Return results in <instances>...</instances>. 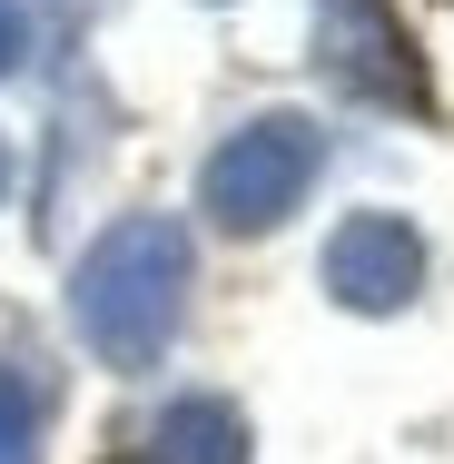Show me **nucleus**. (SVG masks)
<instances>
[{
	"label": "nucleus",
	"mask_w": 454,
	"mask_h": 464,
	"mask_svg": "<svg viewBox=\"0 0 454 464\" xmlns=\"http://www.w3.org/2000/svg\"><path fill=\"white\" fill-rule=\"evenodd\" d=\"M316 60L346 99H375V109H415L425 80H415V50L395 30L385 0H316Z\"/></svg>",
	"instance_id": "obj_3"
},
{
	"label": "nucleus",
	"mask_w": 454,
	"mask_h": 464,
	"mask_svg": "<svg viewBox=\"0 0 454 464\" xmlns=\"http://www.w3.org/2000/svg\"><path fill=\"white\" fill-rule=\"evenodd\" d=\"M425 286V237L395 218V208H356L336 237H326V296L356 306V316H395L415 306Z\"/></svg>",
	"instance_id": "obj_4"
},
{
	"label": "nucleus",
	"mask_w": 454,
	"mask_h": 464,
	"mask_svg": "<svg viewBox=\"0 0 454 464\" xmlns=\"http://www.w3.org/2000/svg\"><path fill=\"white\" fill-rule=\"evenodd\" d=\"M188 277H198V257H188V227L179 218H119V227H99L90 257L70 267V316H80V336L99 346V366L139 375L169 356V336H179L188 316Z\"/></svg>",
	"instance_id": "obj_1"
},
{
	"label": "nucleus",
	"mask_w": 454,
	"mask_h": 464,
	"mask_svg": "<svg viewBox=\"0 0 454 464\" xmlns=\"http://www.w3.org/2000/svg\"><path fill=\"white\" fill-rule=\"evenodd\" d=\"M326 169V129L306 109H257L247 129H227L198 169V208L227 227V237H267L276 218L306 208V188Z\"/></svg>",
	"instance_id": "obj_2"
},
{
	"label": "nucleus",
	"mask_w": 454,
	"mask_h": 464,
	"mask_svg": "<svg viewBox=\"0 0 454 464\" xmlns=\"http://www.w3.org/2000/svg\"><path fill=\"white\" fill-rule=\"evenodd\" d=\"M139 464H247V425H237L227 395H179V405L149 415Z\"/></svg>",
	"instance_id": "obj_5"
},
{
	"label": "nucleus",
	"mask_w": 454,
	"mask_h": 464,
	"mask_svg": "<svg viewBox=\"0 0 454 464\" xmlns=\"http://www.w3.org/2000/svg\"><path fill=\"white\" fill-rule=\"evenodd\" d=\"M40 405H50L40 375L0 366V464H40Z\"/></svg>",
	"instance_id": "obj_6"
},
{
	"label": "nucleus",
	"mask_w": 454,
	"mask_h": 464,
	"mask_svg": "<svg viewBox=\"0 0 454 464\" xmlns=\"http://www.w3.org/2000/svg\"><path fill=\"white\" fill-rule=\"evenodd\" d=\"M20 50H30V20H20V10H10V0H0V80H10V70H20Z\"/></svg>",
	"instance_id": "obj_7"
},
{
	"label": "nucleus",
	"mask_w": 454,
	"mask_h": 464,
	"mask_svg": "<svg viewBox=\"0 0 454 464\" xmlns=\"http://www.w3.org/2000/svg\"><path fill=\"white\" fill-rule=\"evenodd\" d=\"M0 198H10V139H0Z\"/></svg>",
	"instance_id": "obj_8"
}]
</instances>
